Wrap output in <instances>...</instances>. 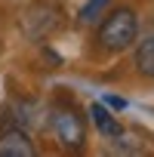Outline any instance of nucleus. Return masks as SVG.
<instances>
[{"mask_svg": "<svg viewBox=\"0 0 154 157\" xmlns=\"http://www.w3.org/2000/svg\"><path fill=\"white\" fill-rule=\"evenodd\" d=\"M136 37H139V19H136V13L126 10V6L114 10V13L102 22V28H99V43H102L105 49H111V52L129 49V46L136 43Z\"/></svg>", "mask_w": 154, "mask_h": 157, "instance_id": "f257e3e1", "label": "nucleus"}, {"mask_svg": "<svg viewBox=\"0 0 154 157\" xmlns=\"http://www.w3.org/2000/svg\"><path fill=\"white\" fill-rule=\"evenodd\" d=\"M52 13H59V6L52 3V0H37V3H31V6H28V13H25V19H22L25 34H28V37H34V40L56 34V31L62 28V19H65V16L49 19Z\"/></svg>", "mask_w": 154, "mask_h": 157, "instance_id": "f03ea898", "label": "nucleus"}, {"mask_svg": "<svg viewBox=\"0 0 154 157\" xmlns=\"http://www.w3.org/2000/svg\"><path fill=\"white\" fill-rule=\"evenodd\" d=\"M52 129H56L59 145L68 148V151H80L87 145V126H83V120L74 111H59L52 117Z\"/></svg>", "mask_w": 154, "mask_h": 157, "instance_id": "7ed1b4c3", "label": "nucleus"}, {"mask_svg": "<svg viewBox=\"0 0 154 157\" xmlns=\"http://www.w3.org/2000/svg\"><path fill=\"white\" fill-rule=\"evenodd\" d=\"M34 142L25 129H6L0 136V157H31Z\"/></svg>", "mask_w": 154, "mask_h": 157, "instance_id": "20e7f679", "label": "nucleus"}, {"mask_svg": "<svg viewBox=\"0 0 154 157\" xmlns=\"http://www.w3.org/2000/svg\"><path fill=\"white\" fill-rule=\"evenodd\" d=\"M90 123H93L102 136H108V139H114V136L123 132L120 120H117V117L108 111V105H102V102H93V105H90Z\"/></svg>", "mask_w": 154, "mask_h": 157, "instance_id": "39448f33", "label": "nucleus"}, {"mask_svg": "<svg viewBox=\"0 0 154 157\" xmlns=\"http://www.w3.org/2000/svg\"><path fill=\"white\" fill-rule=\"evenodd\" d=\"M136 68L145 77H154V34H148L139 46H136Z\"/></svg>", "mask_w": 154, "mask_h": 157, "instance_id": "423d86ee", "label": "nucleus"}, {"mask_svg": "<svg viewBox=\"0 0 154 157\" xmlns=\"http://www.w3.org/2000/svg\"><path fill=\"white\" fill-rule=\"evenodd\" d=\"M108 3H111V0H87L83 10H80V22L83 25H96V19H102V13H105Z\"/></svg>", "mask_w": 154, "mask_h": 157, "instance_id": "0eeeda50", "label": "nucleus"}, {"mask_svg": "<svg viewBox=\"0 0 154 157\" xmlns=\"http://www.w3.org/2000/svg\"><path fill=\"white\" fill-rule=\"evenodd\" d=\"M102 105H108V108H114V111H123V108H126V99H120V96H105Z\"/></svg>", "mask_w": 154, "mask_h": 157, "instance_id": "6e6552de", "label": "nucleus"}]
</instances>
